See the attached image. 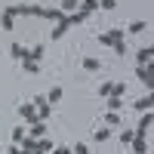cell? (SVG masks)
Returning <instances> with one entry per match:
<instances>
[{
  "label": "cell",
  "instance_id": "83f0119b",
  "mask_svg": "<svg viewBox=\"0 0 154 154\" xmlns=\"http://www.w3.org/2000/svg\"><path fill=\"white\" fill-rule=\"evenodd\" d=\"M49 154H71V148H68V145H53Z\"/></svg>",
  "mask_w": 154,
  "mask_h": 154
},
{
  "label": "cell",
  "instance_id": "8fae6325",
  "mask_svg": "<svg viewBox=\"0 0 154 154\" xmlns=\"http://www.w3.org/2000/svg\"><path fill=\"white\" fill-rule=\"evenodd\" d=\"M59 9H62V16H71V12H77V0H62Z\"/></svg>",
  "mask_w": 154,
  "mask_h": 154
},
{
  "label": "cell",
  "instance_id": "2e32d148",
  "mask_svg": "<svg viewBox=\"0 0 154 154\" xmlns=\"http://www.w3.org/2000/svg\"><path fill=\"white\" fill-rule=\"evenodd\" d=\"M0 28H3V31H12V28H16V19L6 16V12H0Z\"/></svg>",
  "mask_w": 154,
  "mask_h": 154
},
{
  "label": "cell",
  "instance_id": "8992f818",
  "mask_svg": "<svg viewBox=\"0 0 154 154\" xmlns=\"http://www.w3.org/2000/svg\"><path fill=\"white\" fill-rule=\"evenodd\" d=\"M9 56L16 59V62H25V59H28V46H22V43H12V46H9Z\"/></svg>",
  "mask_w": 154,
  "mask_h": 154
},
{
  "label": "cell",
  "instance_id": "603a6c76",
  "mask_svg": "<svg viewBox=\"0 0 154 154\" xmlns=\"http://www.w3.org/2000/svg\"><path fill=\"white\" fill-rule=\"evenodd\" d=\"M105 102H108V111H120V99L117 96H108Z\"/></svg>",
  "mask_w": 154,
  "mask_h": 154
},
{
  "label": "cell",
  "instance_id": "7c38bea8",
  "mask_svg": "<svg viewBox=\"0 0 154 154\" xmlns=\"http://www.w3.org/2000/svg\"><path fill=\"white\" fill-rule=\"evenodd\" d=\"M123 31H130V34H142V31H148V22H130V28H123Z\"/></svg>",
  "mask_w": 154,
  "mask_h": 154
},
{
  "label": "cell",
  "instance_id": "3957f363",
  "mask_svg": "<svg viewBox=\"0 0 154 154\" xmlns=\"http://www.w3.org/2000/svg\"><path fill=\"white\" fill-rule=\"evenodd\" d=\"M68 28H71V19H68V16H62V19L56 22V28H53V40L65 37V34H68Z\"/></svg>",
  "mask_w": 154,
  "mask_h": 154
},
{
  "label": "cell",
  "instance_id": "484cf974",
  "mask_svg": "<svg viewBox=\"0 0 154 154\" xmlns=\"http://www.w3.org/2000/svg\"><path fill=\"white\" fill-rule=\"evenodd\" d=\"M111 86H114V83H102V86H99V96L108 99V96H111Z\"/></svg>",
  "mask_w": 154,
  "mask_h": 154
},
{
  "label": "cell",
  "instance_id": "d6986e66",
  "mask_svg": "<svg viewBox=\"0 0 154 154\" xmlns=\"http://www.w3.org/2000/svg\"><path fill=\"white\" fill-rule=\"evenodd\" d=\"M53 151V142L49 139H37V154H49Z\"/></svg>",
  "mask_w": 154,
  "mask_h": 154
},
{
  "label": "cell",
  "instance_id": "4fadbf2b",
  "mask_svg": "<svg viewBox=\"0 0 154 154\" xmlns=\"http://www.w3.org/2000/svg\"><path fill=\"white\" fill-rule=\"evenodd\" d=\"M43 56H46V46H43V43H37L34 49H28V59H34V62H40Z\"/></svg>",
  "mask_w": 154,
  "mask_h": 154
},
{
  "label": "cell",
  "instance_id": "7402d4cb",
  "mask_svg": "<svg viewBox=\"0 0 154 154\" xmlns=\"http://www.w3.org/2000/svg\"><path fill=\"white\" fill-rule=\"evenodd\" d=\"M123 93H126V83H123V80H120V83H114V86H111V96H117V99H120Z\"/></svg>",
  "mask_w": 154,
  "mask_h": 154
},
{
  "label": "cell",
  "instance_id": "7a4b0ae2",
  "mask_svg": "<svg viewBox=\"0 0 154 154\" xmlns=\"http://www.w3.org/2000/svg\"><path fill=\"white\" fill-rule=\"evenodd\" d=\"M19 114H22L25 120H40V117H37V105H34V102H22V105H19Z\"/></svg>",
  "mask_w": 154,
  "mask_h": 154
},
{
  "label": "cell",
  "instance_id": "ffe728a7",
  "mask_svg": "<svg viewBox=\"0 0 154 154\" xmlns=\"http://www.w3.org/2000/svg\"><path fill=\"white\" fill-rule=\"evenodd\" d=\"M105 123L108 126H120V111H108L105 114Z\"/></svg>",
  "mask_w": 154,
  "mask_h": 154
},
{
  "label": "cell",
  "instance_id": "9a60e30c",
  "mask_svg": "<svg viewBox=\"0 0 154 154\" xmlns=\"http://www.w3.org/2000/svg\"><path fill=\"white\" fill-rule=\"evenodd\" d=\"M133 154H148V142H145V139H133Z\"/></svg>",
  "mask_w": 154,
  "mask_h": 154
},
{
  "label": "cell",
  "instance_id": "d4e9b609",
  "mask_svg": "<svg viewBox=\"0 0 154 154\" xmlns=\"http://www.w3.org/2000/svg\"><path fill=\"white\" fill-rule=\"evenodd\" d=\"M25 136H28V133H25V126H16V130H12V142H22Z\"/></svg>",
  "mask_w": 154,
  "mask_h": 154
},
{
  "label": "cell",
  "instance_id": "f546056e",
  "mask_svg": "<svg viewBox=\"0 0 154 154\" xmlns=\"http://www.w3.org/2000/svg\"><path fill=\"white\" fill-rule=\"evenodd\" d=\"M102 9H117V0H99Z\"/></svg>",
  "mask_w": 154,
  "mask_h": 154
},
{
  "label": "cell",
  "instance_id": "4316f807",
  "mask_svg": "<svg viewBox=\"0 0 154 154\" xmlns=\"http://www.w3.org/2000/svg\"><path fill=\"white\" fill-rule=\"evenodd\" d=\"M133 139H136V136H133V130H123V133H120V142H123V145H130Z\"/></svg>",
  "mask_w": 154,
  "mask_h": 154
},
{
  "label": "cell",
  "instance_id": "f1b7e54d",
  "mask_svg": "<svg viewBox=\"0 0 154 154\" xmlns=\"http://www.w3.org/2000/svg\"><path fill=\"white\" fill-rule=\"evenodd\" d=\"M71 154H89V148H86V145H83V142H77V145H74V148H71Z\"/></svg>",
  "mask_w": 154,
  "mask_h": 154
},
{
  "label": "cell",
  "instance_id": "30bf717a",
  "mask_svg": "<svg viewBox=\"0 0 154 154\" xmlns=\"http://www.w3.org/2000/svg\"><path fill=\"white\" fill-rule=\"evenodd\" d=\"M80 65H83V71H89V74H93V71H99V68H102V62H99L96 56H86Z\"/></svg>",
  "mask_w": 154,
  "mask_h": 154
},
{
  "label": "cell",
  "instance_id": "52a82bcc",
  "mask_svg": "<svg viewBox=\"0 0 154 154\" xmlns=\"http://www.w3.org/2000/svg\"><path fill=\"white\" fill-rule=\"evenodd\" d=\"M151 108H154V96H151V93L136 102V111H139V114H145V111H151Z\"/></svg>",
  "mask_w": 154,
  "mask_h": 154
},
{
  "label": "cell",
  "instance_id": "6da1fadb",
  "mask_svg": "<svg viewBox=\"0 0 154 154\" xmlns=\"http://www.w3.org/2000/svg\"><path fill=\"white\" fill-rule=\"evenodd\" d=\"M136 77L151 89V83H154V68H151V65H139V68H136Z\"/></svg>",
  "mask_w": 154,
  "mask_h": 154
},
{
  "label": "cell",
  "instance_id": "5b68a950",
  "mask_svg": "<svg viewBox=\"0 0 154 154\" xmlns=\"http://www.w3.org/2000/svg\"><path fill=\"white\" fill-rule=\"evenodd\" d=\"M151 59H154V46H142L136 53V62L139 65H151Z\"/></svg>",
  "mask_w": 154,
  "mask_h": 154
},
{
  "label": "cell",
  "instance_id": "44dd1931",
  "mask_svg": "<svg viewBox=\"0 0 154 154\" xmlns=\"http://www.w3.org/2000/svg\"><path fill=\"white\" fill-rule=\"evenodd\" d=\"M108 136H111V130L102 126V130H96V142H108Z\"/></svg>",
  "mask_w": 154,
  "mask_h": 154
},
{
  "label": "cell",
  "instance_id": "5bb4252c",
  "mask_svg": "<svg viewBox=\"0 0 154 154\" xmlns=\"http://www.w3.org/2000/svg\"><path fill=\"white\" fill-rule=\"evenodd\" d=\"M105 34H108V40H111V46H114V43H120V40H123V34H126V31H123V28H111V31H105Z\"/></svg>",
  "mask_w": 154,
  "mask_h": 154
},
{
  "label": "cell",
  "instance_id": "cb8c5ba5",
  "mask_svg": "<svg viewBox=\"0 0 154 154\" xmlns=\"http://www.w3.org/2000/svg\"><path fill=\"white\" fill-rule=\"evenodd\" d=\"M59 99H62V86H53L49 96H46V102H59Z\"/></svg>",
  "mask_w": 154,
  "mask_h": 154
},
{
  "label": "cell",
  "instance_id": "ba28073f",
  "mask_svg": "<svg viewBox=\"0 0 154 154\" xmlns=\"http://www.w3.org/2000/svg\"><path fill=\"white\" fill-rule=\"evenodd\" d=\"M40 19H49V22H59V19H62V9H59V6H43Z\"/></svg>",
  "mask_w": 154,
  "mask_h": 154
},
{
  "label": "cell",
  "instance_id": "e0dca14e",
  "mask_svg": "<svg viewBox=\"0 0 154 154\" xmlns=\"http://www.w3.org/2000/svg\"><path fill=\"white\" fill-rule=\"evenodd\" d=\"M49 114H53L49 102H40V105H37V117H40V120H49Z\"/></svg>",
  "mask_w": 154,
  "mask_h": 154
},
{
  "label": "cell",
  "instance_id": "277c9868",
  "mask_svg": "<svg viewBox=\"0 0 154 154\" xmlns=\"http://www.w3.org/2000/svg\"><path fill=\"white\" fill-rule=\"evenodd\" d=\"M28 133H31V139H43L46 136V120H31Z\"/></svg>",
  "mask_w": 154,
  "mask_h": 154
},
{
  "label": "cell",
  "instance_id": "9c48e42d",
  "mask_svg": "<svg viewBox=\"0 0 154 154\" xmlns=\"http://www.w3.org/2000/svg\"><path fill=\"white\" fill-rule=\"evenodd\" d=\"M77 9L89 16V12H96V9H99V0H77Z\"/></svg>",
  "mask_w": 154,
  "mask_h": 154
},
{
  "label": "cell",
  "instance_id": "ac0fdd59",
  "mask_svg": "<svg viewBox=\"0 0 154 154\" xmlns=\"http://www.w3.org/2000/svg\"><path fill=\"white\" fill-rule=\"evenodd\" d=\"M22 68L28 71V74H37V71H40V62H34V59H25V62H22Z\"/></svg>",
  "mask_w": 154,
  "mask_h": 154
}]
</instances>
